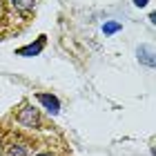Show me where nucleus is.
<instances>
[{
  "label": "nucleus",
  "mask_w": 156,
  "mask_h": 156,
  "mask_svg": "<svg viewBox=\"0 0 156 156\" xmlns=\"http://www.w3.org/2000/svg\"><path fill=\"white\" fill-rule=\"evenodd\" d=\"M42 47H45V36H40V40L36 42V45H29V47L18 49V56H36V54H40Z\"/></svg>",
  "instance_id": "obj_2"
},
{
  "label": "nucleus",
  "mask_w": 156,
  "mask_h": 156,
  "mask_svg": "<svg viewBox=\"0 0 156 156\" xmlns=\"http://www.w3.org/2000/svg\"><path fill=\"white\" fill-rule=\"evenodd\" d=\"M16 5L20 9H29V7H34V0H16Z\"/></svg>",
  "instance_id": "obj_6"
},
{
  "label": "nucleus",
  "mask_w": 156,
  "mask_h": 156,
  "mask_svg": "<svg viewBox=\"0 0 156 156\" xmlns=\"http://www.w3.org/2000/svg\"><path fill=\"white\" fill-rule=\"evenodd\" d=\"M145 2H147V0H136V5H138V7H143Z\"/></svg>",
  "instance_id": "obj_8"
},
{
  "label": "nucleus",
  "mask_w": 156,
  "mask_h": 156,
  "mask_svg": "<svg viewBox=\"0 0 156 156\" xmlns=\"http://www.w3.org/2000/svg\"><path fill=\"white\" fill-rule=\"evenodd\" d=\"M20 123H25L27 127H34L36 125V112L34 109H25L23 114H20Z\"/></svg>",
  "instance_id": "obj_3"
},
{
  "label": "nucleus",
  "mask_w": 156,
  "mask_h": 156,
  "mask_svg": "<svg viewBox=\"0 0 156 156\" xmlns=\"http://www.w3.org/2000/svg\"><path fill=\"white\" fill-rule=\"evenodd\" d=\"M38 156H51V154H38Z\"/></svg>",
  "instance_id": "obj_9"
},
{
  "label": "nucleus",
  "mask_w": 156,
  "mask_h": 156,
  "mask_svg": "<svg viewBox=\"0 0 156 156\" xmlns=\"http://www.w3.org/2000/svg\"><path fill=\"white\" fill-rule=\"evenodd\" d=\"M23 154H25V150H23V147H18V150L13 147V150L9 152V156H23Z\"/></svg>",
  "instance_id": "obj_7"
},
{
  "label": "nucleus",
  "mask_w": 156,
  "mask_h": 156,
  "mask_svg": "<svg viewBox=\"0 0 156 156\" xmlns=\"http://www.w3.org/2000/svg\"><path fill=\"white\" fill-rule=\"evenodd\" d=\"M38 101L45 105V107L51 112V114H58V109H60V105H58V101H56L54 96H49V94H38Z\"/></svg>",
  "instance_id": "obj_1"
},
{
  "label": "nucleus",
  "mask_w": 156,
  "mask_h": 156,
  "mask_svg": "<svg viewBox=\"0 0 156 156\" xmlns=\"http://www.w3.org/2000/svg\"><path fill=\"white\" fill-rule=\"evenodd\" d=\"M118 29H120V25H118V23H107V25L103 27V31L107 34V36H109V34H116Z\"/></svg>",
  "instance_id": "obj_5"
},
{
  "label": "nucleus",
  "mask_w": 156,
  "mask_h": 156,
  "mask_svg": "<svg viewBox=\"0 0 156 156\" xmlns=\"http://www.w3.org/2000/svg\"><path fill=\"white\" fill-rule=\"evenodd\" d=\"M152 56H154V54H152V49H150V47H140V49H138V58L143 60V62H147L150 67L154 65V58H152Z\"/></svg>",
  "instance_id": "obj_4"
}]
</instances>
